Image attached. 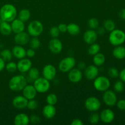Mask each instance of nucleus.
<instances>
[{"label": "nucleus", "mask_w": 125, "mask_h": 125, "mask_svg": "<svg viewBox=\"0 0 125 125\" xmlns=\"http://www.w3.org/2000/svg\"><path fill=\"white\" fill-rule=\"evenodd\" d=\"M17 16V9L13 5L6 4L0 9V18L2 21L10 23L15 19Z\"/></svg>", "instance_id": "obj_1"}, {"label": "nucleus", "mask_w": 125, "mask_h": 125, "mask_svg": "<svg viewBox=\"0 0 125 125\" xmlns=\"http://www.w3.org/2000/svg\"><path fill=\"white\" fill-rule=\"evenodd\" d=\"M28 79L23 75H16L12 77L9 82V87L13 92L22 91L27 85Z\"/></svg>", "instance_id": "obj_2"}, {"label": "nucleus", "mask_w": 125, "mask_h": 125, "mask_svg": "<svg viewBox=\"0 0 125 125\" xmlns=\"http://www.w3.org/2000/svg\"><path fill=\"white\" fill-rule=\"evenodd\" d=\"M109 41L115 46L122 45L125 42V32L121 29H114L110 33Z\"/></svg>", "instance_id": "obj_3"}, {"label": "nucleus", "mask_w": 125, "mask_h": 125, "mask_svg": "<svg viewBox=\"0 0 125 125\" xmlns=\"http://www.w3.org/2000/svg\"><path fill=\"white\" fill-rule=\"evenodd\" d=\"M94 86L97 91L104 92L108 90L110 87L111 82L107 77L104 76H100L94 79Z\"/></svg>", "instance_id": "obj_4"}, {"label": "nucleus", "mask_w": 125, "mask_h": 125, "mask_svg": "<svg viewBox=\"0 0 125 125\" xmlns=\"http://www.w3.org/2000/svg\"><path fill=\"white\" fill-rule=\"evenodd\" d=\"M27 30L31 36L39 37L43 31V26L40 21L34 20L28 24Z\"/></svg>", "instance_id": "obj_5"}, {"label": "nucleus", "mask_w": 125, "mask_h": 125, "mask_svg": "<svg viewBox=\"0 0 125 125\" xmlns=\"http://www.w3.org/2000/svg\"><path fill=\"white\" fill-rule=\"evenodd\" d=\"M33 85L38 93L44 94L47 92L50 88V81L45 79L43 77H39L34 81Z\"/></svg>", "instance_id": "obj_6"}, {"label": "nucleus", "mask_w": 125, "mask_h": 125, "mask_svg": "<svg viewBox=\"0 0 125 125\" xmlns=\"http://www.w3.org/2000/svg\"><path fill=\"white\" fill-rule=\"evenodd\" d=\"M76 60L73 57H66L62 59L59 63V69L62 73H67L74 67Z\"/></svg>", "instance_id": "obj_7"}, {"label": "nucleus", "mask_w": 125, "mask_h": 125, "mask_svg": "<svg viewBox=\"0 0 125 125\" xmlns=\"http://www.w3.org/2000/svg\"><path fill=\"white\" fill-rule=\"evenodd\" d=\"M84 106L90 112H96L101 107V102L95 96H90L86 99Z\"/></svg>", "instance_id": "obj_8"}, {"label": "nucleus", "mask_w": 125, "mask_h": 125, "mask_svg": "<svg viewBox=\"0 0 125 125\" xmlns=\"http://www.w3.org/2000/svg\"><path fill=\"white\" fill-rule=\"evenodd\" d=\"M103 100L106 105L109 107L115 106L117 102V97L116 94L112 90H107L104 91L103 96Z\"/></svg>", "instance_id": "obj_9"}, {"label": "nucleus", "mask_w": 125, "mask_h": 125, "mask_svg": "<svg viewBox=\"0 0 125 125\" xmlns=\"http://www.w3.org/2000/svg\"><path fill=\"white\" fill-rule=\"evenodd\" d=\"M43 77L48 81L54 79L56 75V69L54 65L48 64L43 67L42 70Z\"/></svg>", "instance_id": "obj_10"}, {"label": "nucleus", "mask_w": 125, "mask_h": 125, "mask_svg": "<svg viewBox=\"0 0 125 125\" xmlns=\"http://www.w3.org/2000/svg\"><path fill=\"white\" fill-rule=\"evenodd\" d=\"M63 45L57 38H52L49 42V49L53 54H59L62 51Z\"/></svg>", "instance_id": "obj_11"}, {"label": "nucleus", "mask_w": 125, "mask_h": 125, "mask_svg": "<svg viewBox=\"0 0 125 125\" xmlns=\"http://www.w3.org/2000/svg\"><path fill=\"white\" fill-rule=\"evenodd\" d=\"M100 120L104 123H110L114 120V112L110 109H105L103 110L100 115Z\"/></svg>", "instance_id": "obj_12"}, {"label": "nucleus", "mask_w": 125, "mask_h": 125, "mask_svg": "<svg viewBox=\"0 0 125 125\" xmlns=\"http://www.w3.org/2000/svg\"><path fill=\"white\" fill-rule=\"evenodd\" d=\"M99 69L96 65H89L84 69V76L89 80L95 79L98 76Z\"/></svg>", "instance_id": "obj_13"}, {"label": "nucleus", "mask_w": 125, "mask_h": 125, "mask_svg": "<svg viewBox=\"0 0 125 125\" xmlns=\"http://www.w3.org/2000/svg\"><path fill=\"white\" fill-rule=\"evenodd\" d=\"M17 64V70L21 73H26L32 67V63L30 59L28 58H23L20 59Z\"/></svg>", "instance_id": "obj_14"}, {"label": "nucleus", "mask_w": 125, "mask_h": 125, "mask_svg": "<svg viewBox=\"0 0 125 125\" xmlns=\"http://www.w3.org/2000/svg\"><path fill=\"white\" fill-rule=\"evenodd\" d=\"M28 100L24 96L18 95L15 96L12 100V105L13 107L18 109H23L27 107Z\"/></svg>", "instance_id": "obj_15"}, {"label": "nucleus", "mask_w": 125, "mask_h": 125, "mask_svg": "<svg viewBox=\"0 0 125 125\" xmlns=\"http://www.w3.org/2000/svg\"><path fill=\"white\" fill-rule=\"evenodd\" d=\"M68 79L73 83H78L83 78V73L79 68H72L68 72Z\"/></svg>", "instance_id": "obj_16"}, {"label": "nucleus", "mask_w": 125, "mask_h": 125, "mask_svg": "<svg viewBox=\"0 0 125 125\" xmlns=\"http://www.w3.org/2000/svg\"><path fill=\"white\" fill-rule=\"evenodd\" d=\"M30 40L29 35L28 33L23 31L15 34L14 37V41L18 45H25L28 43Z\"/></svg>", "instance_id": "obj_17"}, {"label": "nucleus", "mask_w": 125, "mask_h": 125, "mask_svg": "<svg viewBox=\"0 0 125 125\" xmlns=\"http://www.w3.org/2000/svg\"><path fill=\"white\" fill-rule=\"evenodd\" d=\"M98 38V34L96 33V31L94 29H89V30L86 31L84 32V35H83V39L84 41L87 44H92L96 42Z\"/></svg>", "instance_id": "obj_18"}, {"label": "nucleus", "mask_w": 125, "mask_h": 125, "mask_svg": "<svg viewBox=\"0 0 125 125\" xmlns=\"http://www.w3.org/2000/svg\"><path fill=\"white\" fill-rule=\"evenodd\" d=\"M23 91V95L26 98V99L29 100H31V99L35 98V97L37 95V90H35V87L33 85H28L27 84L24 89L22 90Z\"/></svg>", "instance_id": "obj_19"}, {"label": "nucleus", "mask_w": 125, "mask_h": 125, "mask_svg": "<svg viewBox=\"0 0 125 125\" xmlns=\"http://www.w3.org/2000/svg\"><path fill=\"white\" fill-rule=\"evenodd\" d=\"M11 28H12V32L15 33V34H17V33L21 32L24 31V22L22 21L20 19L17 18V19H14L12 22H11Z\"/></svg>", "instance_id": "obj_20"}, {"label": "nucleus", "mask_w": 125, "mask_h": 125, "mask_svg": "<svg viewBox=\"0 0 125 125\" xmlns=\"http://www.w3.org/2000/svg\"><path fill=\"white\" fill-rule=\"evenodd\" d=\"M42 114L47 119H51L55 116L56 114V107L53 105L47 104L43 108Z\"/></svg>", "instance_id": "obj_21"}, {"label": "nucleus", "mask_w": 125, "mask_h": 125, "mask_svg": "<svg viewBox=\"0 0 125 125\" xmlns=\"http://www.w3.org/2000/svg\"><path fill=\"white\" fill-rule=\"evenodd\" d=\"M29 122V117L26 114H18L15 117L14 124L15 125H28Z\"/></svg>", "instance_id": "obj_22"}, {"label": "nucleus", "mask_w": 125, "mask_h": 125, "mask_svg": "<svg viewBox=\"0 0 125 125\" xmlns=\"http://www.w3.org/2000/svg\"><path fill=\"white\" fill-rule=\"evenodd\" d=\"M26 50H25L21 45H18L15 46L12 50L13 56L18 59H21L26 57Z\"/></svg>", "instance_id": "obj_23"}, {"label": "nucleus", "mask_w": 125, "mask_h": 125, "mask_svg": "<svg viewBox=\"0 0 125 125\" xmlns=\"http://www.w3.org/2000/svg\"><path fill=\"white\" fill-rule=\"evenodd\" d=\"M112 54L117 59H123L125 58V47L122 45L116 46L112 51Z\"/></svg>", "instance_id": "obj_24"}, {"label": "nucleus", "mask_w": 125, "mask_h": 125, "mask_svg": "<svg viewBox=\"0 0 125 125\" xmlns=\"http://www.w3.org/2000/svg\"><path fill=\"white\" fill-rule=\"evenodd\" d=\"M11 24L9 22L2 21L0 23V32L3 35H9L12 33Z\"/></svg>", "instance_id": "obj_25"}, {"label": "nucleus", "mask_w": 125, "mask_h": 125, "mask_svg": "<svg viewBox=\"0 0 125 125\" xmlns=\"http://www.w3.org/2000/svg\"><path fill=\"white\" fill-rule=\"evenodd\" d=\"M105 61H106L105 56L103 54L100 52L94 55V57H93V62H94L95 65L97 66V67L103 65Z\"/></svg>", "instance_id": "obj_26"}, {"label": "nucleus", "mask_w": 125, "mask_h": 125, "mask_svg": "<svg viewBox=\"0 0 125 125\" xmlns=\"http://www.w3.org/2000/svg\"><path fill=\"white\" fill-rule=\"evenodd\" d=\"M67 32L72 35H77L80 32V28L76 23H71L67 25Z\"/></svg>", "instance_id": "obj_27"}, {"label": "nucleus", "mask_w": 125, "mask_h": 125, "mask_svg": "<svg viewBox=\"0 0 125 125\" xmlns=\"http://www.w3.org/2000/svg\"><path fill=\"white\" fill-rule=\"evenodd\" d=\"M18 19L21 20L22 21L25 22L29 20V19L31 17V12L30 11L26 9H23L21 10L19 12L18 15Z\"/></svg>", "instance_id": "obj_28"}, {"label": "nucleus", "mask_w": 125, "mask_h": 125, "mask_svg": "<svg viewBox=\"0 0 125 125\" xmlns=\"http://www.w3.org/2000/svg\"><path fill=\"white\" fill-rule=\"evenodd\" d=\"M28 72V78L31 81H35V79H37L40 76V72H39V70L37 68H34V67H31Z\"/></svg>", "instance_id": "obj_29"}, {"label": "nucleus", "mask_w": 125, "mask_h": 125, "mask_svg": "<svg viewBox=\"0 0 125 125\" xmlns=\"http://www.w3.org/2000/svg\"><path fill=\"white\" fill-rule=\"evenodd\" d=\"M0 57L5 61V62H9L12 60L13 54H12V51L9 50L5 49L0 51Z\"/></svg>", "instance_id": "obj_30"}, {"label": "nucleus", "mask_w": 125, "mask_h": 125, "mask_svg": "<svg viewBox=\"0 0 125 125\" xmlns=\"http://www.w3.org/2000/svg\"><path fill=\"white\" fill-rule=\"evenodd\" d=\"M100 46L99 44L96 43H94L92 44H90L89 46V48H88V53L90 55V56H94L98 52H100Z\"/></svg>", "instance_id": "obj_31"}, {"label": "nucleus", "mask_w": 125, "mask_h": 125, "mask_svg": "<svg viewBox=\"0 0 125 125\" xmlns=\"http://www.w3.org/2000/svg\"><path fill=\"white\" fill-rule=\"evenodd\" d=\"M103 27L106 31L111 32L114 29H115V22L112 20L109 19L105 21L104 23Z\"/></svg>", "instance_id": "obj_32"}, {"label": "nucleus", "mask_w": 125, "mask_h": 125, "mask_svg": "<svg viewBox=\"0 0 125 125\" xmlns=\"http://www.w3.org/2000/svg\"><path fill=\"white\" fill-rule=\"evenodd\" d=\"M29 42L30 47L34 50H37L40 46V41L37 37H32L29 40Z\"/></svg>", "instance_id": "obj_33"}, {"label": "nucleus", "mask_w": 125, "mask_h": 125, "mask_svg": "<svg viewBox=\"0 0 125 125\" xmlns=\"http://www.w3.org/2000/svg\"><path fill=\"white\" fill-rule=\"evenodd\" d=\"M46 101L48 104L54 106L55 104H57V101H58V98H57V96L56 94H50L48 95L47 97H46Z\"/></svg>", "instance_id": "obj_34"}, {"label": "nucleus", "mask_w": 125, "mask_h": 125, "mask_svg": "<svg viewBox=\"0 0 125 125\" xmlns=\"http://www.w3.org/2000/svg\"><path fill=\"white\" fill-rule=\"evenodd\" d=\"M6 70L9 73H13L17 70V64L13 62H9L6 65Z\"/></svg>", "instance_id": "obj_35"}, {"label": "nucleus", "mask_w": 125, "mask_h": 125, "mask_svg": "<svg viewBox=\"0 0 125 125\" xmlns=\"http://www.w3.org/2000/svg\"><path fill=\"white\" fill-rule=\"evenodd\" d=\"M100 120V115L95 112H93V113H92L89 117V122L92 124H96Z\"/></svg>", "instance_id": "obj_36"}, {"label": "nucleus", "mask_w": 125, "mask_h": 125, "mask_svg": "<svg viewBox=\"0 0 125 125\" xmlns=\"http://www.w3.org/2000/svg\"><path fill=\"white\" fill-rule=\"evenodd\" d=\"M114 89L116 92H122L124 90V84L122 81H117L114 85Z\"/></svg>", "instance_id": "obj_37"}, {"label": "nucleus", "mask_w": 125, "mask_h": 125, "mask_svg": "<svg viewBox=\"0 0 125 125\" xmlns=\"http://www.w3.org/2000/svg\"><path fill=\"white\" fill-rule=\"evenodd\" d=\"M88 25L91 29H96L99 26V21L95 18H92L88 21Z\"/></svg>", "instance_id": "obj_38"}, {"label": "nucleus", "mask_w": 125, "mask_h": 125, "mask_svg": "<svg viewBox=\"0 0 125 125\" xmlns=\"http://www.w3.org/2000/svg\"><path fill=\"white\" fill-rule=\"evenodd\" d=\"M38 107L37 101L34 99L29 100L27 104V107L29 110H34Z\"/></svg>", "instance_id": "obj_39"}, {"label": "nucleus", "mask_w": 125, "mask_h": 125, "mask_svg": "<svg viewBox=\"0 0 125 125\" xmlns=\"http://www.w3.org/2000/svg\"><path fill=\"white\" fill-rule=\"evenodd\" d=\"M60 31L57 26L51 27L50 30V35L52 38H57L60 34Z\"/></svg>", "instance_id": "obj_40"}, {"label": "nucleus", "mask_w": 125, "mask_h": 125, "mask_svg": "<svg viewBox=\"0 0 125 125\" xmlns=\"http://www.w3.org/2000/svg\"><path fill=\"white\" fill-rule=\"evenodd\" d=\"M108 74L111 78H116L118 76H119V72L118 70L114 67L110 68L108 70Z\"/></svg>", "instance_id": "obj_41"}, {"label": "nucleus", "mask_w": 125, "mask_h": 125, "mask_svg": "<svg viewBox=\"0 0 125 125\" xmlns=\"http://www.w3.org/2000/svg\"><path fill=\"white\" fill-rule=\"evenodd\" d=\"M29 121L31 123H33V124H37V123H40V118L38 115L34 114L31 116V117L29 118Z\"/></svg>", "instance_id": "obj_42"}, {"label": "nucleus", "mask_w": 125, "mask_h": 125, "mask_svg": "<svg viewBox=\"0 0 125 125\" xmlns=\"http://www.w3.org/2000/svg\"><path fill=\"white\" fill-rule=\"evenodd\" d=\"M117 107L118 109L121 111H125V100H120L118 101L116 103Z\"/></svg>", "instance_id": "obj_43"}, {"label": "nucleus", "mask_w": 125, "mask_h": 125, "mask_svg": "<svg viewBox=\"0 0 125 125\" xmlns=\"http://www.w3.org/2000/svg\"><path fill=\"white\" fill-rule=\"evenodd\" d=\"M35 54V50L32 48L28 49V50H26V56L28 57V58H32V57H34Z\"/></svg>", "instance_id": "obj_44"}, {"label": "nucleus", "mask_w": 125, "mask_h": 125, "mask_svg": "<svg viewBox=\"0 0 125 125\" xmlns=\"http://www.w3.org/2000/svg\"><path fill=\"white\" fill-rule=\"evenodd\" d=\"M57 27H58L60 32L65 33L66 32H67V25L66 24H64V23H61Z\"/></svg>", "instance_id": "obj_45"}, {"label": "nucleus", "mask_w": 125, "mask_h": 125, "mask_svg": "<svg viewBox=\"0 0 125 125\" xmlns=\"http://www.w3.org/2000/svg\"><path fill=\"white\" fill-rule=\"evenodd\" d=\"M71 125H84V123H83V121L80 119H78V118H76V119H74L71 122Z\"/></svg>", "instance_id": "obj_46"}, {"label": "nucleus", "mask_w": 125, "mask_h": 125, "mask_svg": "<svg viewBox=\"0 0 125 125\" xmlns=\"http://www.w3.org/2000/svg\"><path fill=\"white\" fill-rule=\"evenodd\" d=\"M96 29V33H97V34H98V35H103L105 33V31H106V30H105V29L104 28V27L98 26Z\"/></svg>", "instance_id": "obj_47"}, {"label": "nucleus", "mask_w": 125, "mask_h": 125, "mask_svg": "<svg viewBox=\"0 0 125 125\" xmlns=\"http://www.w3.org/2000/svg\"><path fill=\"white\" fill-rule=\"evenodd\" d=\"M119 77L122 81H123V83H125V68L122 70L120 72Z\"/></svg>", "instance_id": "obj_48"}, {"label": "nucleus", "mask_w": 125, "mask_h": 125, "mask_svg": "<svg viewBox=\"0 0 125 125\" xmlns=\"http://www.w3.org/2000/svg\"><path fill=\"white\" fill-rule=\"evenodd\" d=\"M6 67V63H5V61L0 57V72L3 70Z\"/></svg>", "instance_id": "obj_49"}, {"label": "nucleus", "mask_w": 125, "mask_h": 125, "mask_svg": "<svg viewBox=\"0 0 125 125\" xmlns=\"http://www.w3.org/2000/svg\"><path fill=\"white\" fill-rule=\"evenodd\" d=\"M78 68L81 70H84L86 67V65H85V63L84 62H80L78 63Z\"/></svg>", "instance_id": "obj_50"}, {"label": "nucleus", "mask_w": 125, "mask_h": 125, "mask_svg": "<svg viewBox=\"0 0 125 125\" xmlns=\"http://www.w3.org/2000/svg\"><path fill=\"white\" fill-rule=\"evenodd\" d=\"M118 15H119V17L121 19L125 20V9H123L120 11Z\"/></svg>", "instance_id": "obj_51"}]
</instances>
